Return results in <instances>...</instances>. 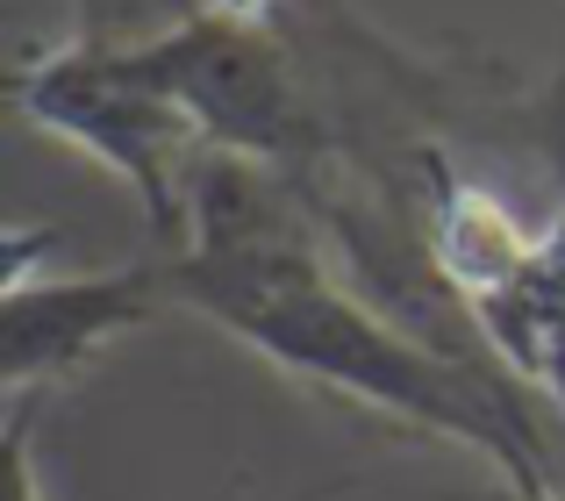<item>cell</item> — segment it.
<instances>
[{
  "mask_svg": "<svg viewBox=\"0 0 565 501\" xmlns=\"http://www.w3.org/2000/svg\"><path fill=\"white\" fill-rule=\"evenodd\" d=\"M158 265L172 308L207 316L265 365L480 451L509 488L565 494V416H552L523 380L451 359L386 316L337 265L308 194L279 166L207 151L186 186V237Z\"/></svg>",
  "mask_w": 565,
  "mask_h": 501,
  "instance_id": "cell-1",
  "label": "cell"
},
{
  "mask_svg": "<svg viewBox=\"0 0 565 501\" xmlns=\"http://www.w3.org/2000/svg\"><path fill=\"white\" fill-rule=\"evenodd\" d=\"M8 94L36 129L65 137L94 166H108L137 194L151 237L166 250H180L186 186H193V166L207 158V137L186 115V100L172 94V79L158 72L151 43L79 29L65 43H43V51L14 57Z\"/></svg>",
  "mask_w": 565,
  "mask_h": 501,
  "instance_id": "cell-2",
  "label": "cell"
},
{
  "mask_svg": "<svg viewBox=\"0 0 565 501\" xmlns=\"http://www.w3.org/2000/svg\"><path fill=\"white\" fill-rule=\"evenodd\" d=\"M172 308L166 265H122V273H36V230H14L8 294H0V365L8 402H43L79 380L115 337Z\"/></svg>",
  "mask_w": 565,
  "mask_h": 501,
  "instance_id": "cell-3",
  "label": "cell"
},
{
  "mask_svg": "<svg viewBox=\"0 0 565 501\" xmlns=\"http://www.w3.org/2000/svg\"><path fill=\"white\" fill-rule=\"evenodd\" d=\"M472 322H480L487 351L537 394L552 416H565V186L544 230H530L515 244V258L501 265L487 287L466 294Z\"/></svg>",
  "mask_w": 565,
  "mask_h": 501,
  "instance_id": "cell-4",
  "label": "cell"
},
{
  "mask_svg": "<svg viewBox=\"0 0 565 501\" xmlns=\"http://www.w3.org/2000/svg\"><path fill=\"white\" fill-rule=\"evenodd\" d=\"M36 416H43V402H8V445H0V459H8V501H43L36 451H29Z\"/></svg>",
  "mask_w": 565,
  "mask_h": 501,
  "instance_id": "cell-5",
  "label": "cell"
},
{
  "mask_svg": "<svg viewBox=\"0 0 565 501\" xmlns=\"http://www.w3.org/2000/svg\"><path fill=\"white\" fill-rule=\"evenodd\" d=\"M437 501H565L558 488H509V480H501V488H487V494H437Z\"/></svg>",
  "mask_w": 565,
  "mask_h": 501,
  "instance_id": "cell-6",
  "label": "cell"
}]
</instances>
